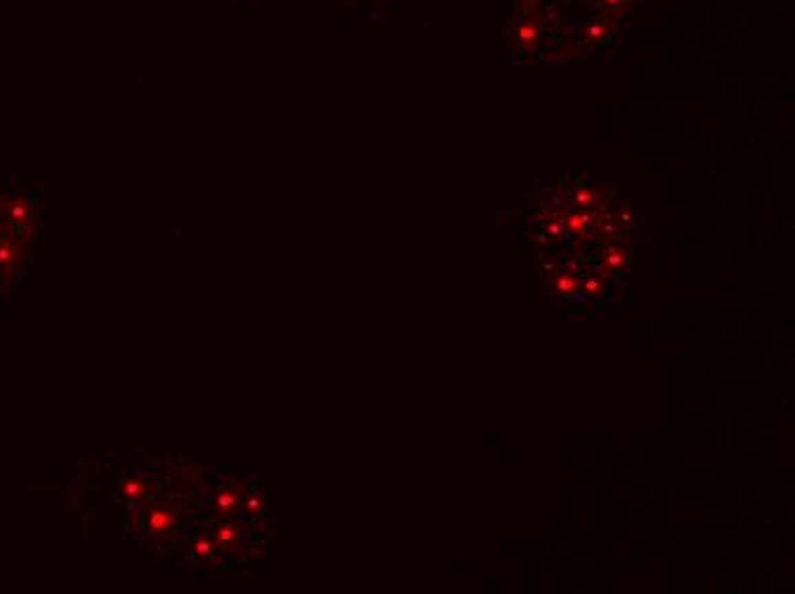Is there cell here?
I'll list each match as a JSON object with an SVG mask.
<instances>
[{
  "mask_svg": "<svg viewBox=\"0 0 795 594\" xmlns=\"http://www.w3.org/2000/svg\"><path fill=\"white\" fill-rule=\"evenodd\" d=\"M174 521H176V514H174V512L167 510V507H158V510H153V512H151V517H149V531H151V533H158V535L169 533V531H171V526H174Z\"/></svg>",
  "mask_w": 795,
  "mask_h": 594,
  "instance_id": "1",
  "label": "cell"
},
{
  "mask_svg": "<svg viewBox=\"0 0 795 594\" xmlns=\"http://www.w3.org/2000/svg\"><path fill=\"white\" fill-rule=\"evenodd\" d=\"M145 482L142 480H131V482H126L124 485V489H121V494H124L126 498H131V500H140L142 496H145Z\"/></svg>",
  "mask_w": 795,
  "mask_h": 594,
  "instance_id": "2",
  "label": "cell"
},
{
  "mask_svg": "<svg viewBox=\"0 0 795 594\" xmlns=\"http://www.w3.org/2000/svg\"><path fill=\"white\" fill-rule=\"evenodd\" d=\"M218 507H220V510H224V512L233 510V507H235V494L233 491H222L220 496H218Z\"/></svg>",
  "mask_w": 795,
  "mask_h": 594,
  "instance_id": "5",
  "label": "cell"
},
{
  "mask_svg": "<svg viewBox=\"0 0 795 594\" xmlns=\"http://www.w3.org/2000/svg\"><path fill=\"white\" fill-rule=\"evenodd\" d=\"M195 555H199V558H213V555H215V544H213V540H209V538H199V540L195 542Z\"/></svg>",
  "mask_w": 795,
  "mask_h": 594,
  "instance_id": "3",
  "label": "cell"
},
{
  "mask_svg": "<svg viewBox=\"0 0 795 594\" xmlns=\"http://www.w3.org/2000/svg\"><path fill=\"white\" fill-rule=\"evenodd\" d=\"M215 538L224 544V547H229V544L235 542V538H238V531H235L233 526H220L218 531H215Z\"/></svg>",
  "mask_w": 795,
  "mask_h": 594,
  "instance_id": "4",
  "label": "cell"
}]
</instances>
